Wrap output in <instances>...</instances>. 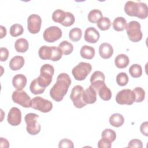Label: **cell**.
<instances>
[{
    "label": "cell",
    "mask_w": 148,
    "mask_h": 148,
    "mask_svg": "<svg viewBox=\"0 0 148 148\" xmlns=\"http://www.w3.org/2000/svg\"><path fill=\"white\" fill-rule=\"evenodd\" d=\"M71 84V80L67 73H61L59 74L57 77L56 84L50 90V95L51 98L57 102L62 101Z\"/></svg>",
    "instance_id": "obj_1"
},
{
    "label": "cell",
    "mask_w": 148,
    "mask_h": 148,
    "mask_svg": "<svg viewBox=\"0 0 148 148\" xmlns=\"http://www.w3.org/2000/svg\"><path fill=\"white\" fill-rule=\"evenodd\" d=\"M54 73V69L51 65L49 64L43 65L40 68V75L36 78L39 85L45 88L49 86L52 81Z\"/></svg>",
    "instance_id": "obj_2"
},
{
    "label": "cell",
    "mask_w": 148,
    "mask_h": 148,
    "mask_svg": "<svg viewBox=\"0 0 148 148\" xmlns=\"http://www.w3.org/2000/svg\"><path fill=\"white\" fill-rule=\"evenodd\" d=\"M39 115L34 113H27L24 117L27 124L26 130L27 132L32 135H37L40 131V124L37 121Z\"/></svg>",
    "instance_id": "obj_3"
},
{
    "label": "cell",
    "mask_w": 148,
    "mask_h": 148,
    "mask_svg": "<svg viewBox=\"0 0 148 148\" xmlns=\"http://www.w3.org/2000/svg\"><path fill=\"white\" fill-rule=\"evenodd\" d=\"M127 34L129 39L133 42H138L142 38V32L140 30V24L136 21H130L126 27Z\"/></svg>",
    "instance_id": "obj_4"
},
{
    "label": "cell",
    "mask_w": 148,
    "mask_h": 148,
    "mask_svg": "<svg viewBox=\"0 0 148 148\" xmlns=\"http://www.w3.org/2000/svg\"><path fill=\"white\" fill-rule=\"evenodd\" d=\"M92 69L90 63L80 62L72 70V73L76 80L82 81L84 80Z\"/></svg>",
    "instance_id": "obj_5"
},
{
    "label": "cell",
    "mask_w": 148,
    "mask_h": 148,
    "mask_svg": "<svg viewBox=\"0 0 148 148\" xmlns=\"http://www.w3.org/2000/svg\"><path fill=\"white\" fill-rule=\"evenodd\" d=\"M30 107L43 113H47L53 108L51 101L40 97H36L31 100Z\"/></svg>",
    "instance_id": "obj_6"
},
{
    "label": "cell",
    "mask_w": 148,
    "mask_h": 148,
    "mask_svg": "<svg viewBox=\"0 0 148 148\" xmlns=\"http://www.w3.org/2000/svg\"><path fill=\"white\" fill-rule=\"evenodd\" d=\"M135 100V94L130 89H123L119 91L116 96V101L120 105H131Z\"/></svg>",
    "instance_id": "obj_7"
},
{
    "label": "cell",
    "mask_w": 148,
    "mask_h": 148,
    "mask_svg": "<svg viewBox=\"0 0 148 148\" xmlns=\"http://www.w3.org/2000/svg\"><path fill=\"white\" fill-rule=\"evenodd\" d=\"M84 91L83 87L80 85H76L72 89L70 98L72 101L73 105L77 108H82L87 105L83 100Z\"/></svg>",
    "instance_id": "obj_8"
},
{
    "label": "cell",
    "mask_w": 148,
    "mask_h": 148,
    "mask_svg": "<svg viewBox=\"0 0 148 148\" xmlns=\"http://www.w3.org/2000/svg\"><path fill=\"white\" fill-rule=\"evenodd\" d=\"M62 35V31L58 27L51 26L45 30L43 34V37L46 42L52 43L60 39Z\"/></svg>",
    "instance_id": "obj_9"
},
{
    "label": "cell",
    "mask_w": 148,
    "mask_h": 148,
    "mask_svg": "<svg viewBox=\"0 0 148 148\" xmlns=\"http://www.w3.org/2000/svg\"><path fill=\"white\" fill-rule=\"evenodd\" d=\"M14 102L21 105L24 108H29L31 98L27 92L24 90H16L13 91L12 95Z\"/></svg>",
    "instance_id": "obj_10"
},
{
    "label": "cell",
    "mask_w": 148,
    "mask_h": 148,
    "mask_svg": "<svg viewBox=\"0 0 148 148\" xmlns=\"http://www.w3.org/2000/svg\"><path fill=\"white\" fill-rule=\"evenodd\" d=\"M42 24L41 17L36 14L29 16L27 19V28L31 34H37L40 29Z\"/></svg>",
    "instance_id": "obj_11"
},
{
    "label": "cell",
    "mask_w": 148,
    "mask_h": 148,
    "mask_svg": "<svg viewBox=\"0 0 148 148\" xmlns=\"http://www.w3.org/2000/svg\"><path fill=\"white\" fill-rule=\"evenodd\" d=\"M105 77L103 72L99 71H95L90 77V86L98 92V90L105 84Z\"/></svg>",
    "instance_id": "obj_12"
},
{
    "label": "cell",
    "mask_w": 148,
    "mask_h": 148,
    "mask_svg": "<svg viewBox=\"0 0 148 148\" xmlns=\"http://www.w3.org/2000/svg\"><path fill=\"white\" fill-rule=\"evenodd\" d=\"M8 122L12 126L18 125L21 121V112L20 110L16 108H12L8 114Z\"/></svg>",
    "instance_id": "obj_13"
},
{
    "label": "cell",
    "mask_w": 148,
    "mask_h": 148,
    "mask_svg": "<svg viewBox=\"0 0 148 148\" xmlns=\"http://www.w3.org/2000/svg\"><path fill=\"white\" fill-rule=\"evenodd\" d=\"M84 40L90 43H95L99 39V32L93 27L86 28L84 32Z\"/></svg>",
    "instance_id": "obj_14"
},
{
    "label": "cell",
    "mask_w": 148,
    "mask_h": 148,
    "mask_svg": "<svg viewBox=\"0 0 148 148\" xmlns=\"http://www.w3.org/2000/svg\"><path fill=\"white\" fill-rule=\"evenodd\" d=\"M83 100L86 104L94 103L97 101V92L90 86L83 93Z\"/></svg>",
    "instance_id": "obj_15"
},
{
    "label": "cell",
    "mask_w": 148,
    "mask_h": 148,
    "mask_svg": "<svg viewBox=\"0 0 148 148\" xmlns=\"http://www.w3.org/2000/svg\"><path fill=\"white\" fill-rule=\"evenodd\" d=\"M99 54L102 58L108 59L113 54V47L108 43H102L99 47Z\"/></svg>",
    "instance_id": "obj_16"
},
{
    "label": "cell",
    "mask_w": 148,
    "mask_h": 148,
    "mask_svg": "<svg viewBox=\"0 0 148 148\" xmlns=\"http://www.w3.org/2000/svg\"><path fill=\"white\" fill-rule=\"evenodd\" d=\"M26 84L27 77L23 74H17L13 77L12 84L18 90H22L25 87Z\"/></svg>",
    "instance_id": "obj_17"
},
{
    "label": "cell",
    "mask_w": 148,
    "mask_h": 148,
    "mask_svg": "<svg viewBox=\"0 0 148 148\" xmlns=\"http://www.w3.org/2000/svg\"><path fill=\"white\" fill-rule=\"evenodd\" d=\"M25 60L23 57L16 56L13 57L9 62V67L13 71L20 69L24 65Z\"/></svg>",
    "instance_id": "obj_18"
},
{
    "label": "cell",
    "mask_w": 148,
    "mask_h": 148,
    "mask_svg": "<svg viewBox=\"0 0 148 148\" xmlns=\"http://www.w3.org/2000/svg\"><path fill=\"white\" fill-rule=\"evenodd\" d=\"M130 60L128 57L124 54H120L114 59V64L116 67L120 69L126 68L129 64Z\"/></svg>",
    "instance_id": "obj_19"
},
{
    "label": "cell",
    "mask_w": 148,
    "mask_h": 148,
    "mask_svg": "<svg viewBox=\"0 0 148 148\" xmlns=\"http://www.w3.org/2000/svg\"><path fill=\"white\" fill-rule=\"evenodd\" d=\"M138 10L137 2L134 1H128L124 5V12L130 16H136Z\"/></svg>",
    "instance_id": "obj_20"
},
{
    "label": "cell",
    "mask_w": 148,
    "mask_h": 148,
    "mask_svg": "<svg viewBox=\"0 0 148 148\" xmlns=\"http://www.w3.org/2000/svg\"><path fill=\"white\" fill-rule=\"evenodd\" d=\"M80 54L82 58L91 60L95 56V49L93 47L88 45H84L80 49Z\"/></svg>",
    "instance_id": "obj_21"
},
{
    "label": "cell",
    "mask_w": 148,
    "mask_h": 148,
    "mask_svg": "<svg viewBox=\"0 0 148 148\" xmlns=\"http://www.w3.org/2000/svg\"><path fill=\"white\" fill-rule=\"evenodd\" d=\"M29 43L28 40L25 38H20L16 40L14 48L17 52L25 53L28 49Z\"/></svg>",
    "instance_id": "obj_22"
},
{
    "label": "cell",
    "mask_w": 148,
    "mask_h": 148,
    "mask_svg": "<svg viewBox=\"0 0 148 148\" xmlns=\"http://www.w3.org/2000/svg\"><path fill=\"white\" fill-rule=\"evenodd\" d=\"M109 121L110 125L113 127H120L123 124L124 119L122 114L117 113L112 114L109 117Z\"/></svg>",
    "instance_id": "obj_23"
},
{
    "label": "cell",
    "mask_w": 148,
    "mask_h": 148,
    "mask_svg": "<svg viewBox=\"0 0 148 148\" xmlns=\"http://www.w3.org/2000/svg\"><path fill=\"white\" fill-rule=\"evenodd\" d=\"M127 20L123 17H117L113 21V28L116 31H122L126 28Z\"/></svg>",
    "instance_id": "obj_24"
},
{
    "label": "cell",
    "mask_w": 148,
    "mask_h": 148,
    "mask_svg": "<svg viewBox=\"0 0 148 148\" xmlns=\"http://www.w3.org/2000/svg\"><path fill=\"white\" fill-rule=\"evenodd\" d=\"M138 10L136 13V16L139 18L145 19L147 17L148 15V8L145 3L138 2Z\"/></svg>",
    "instance_id": "obj_25"
},
{
    "label": "cell",
    "mask_w": 148,
    "mask_h": 148,
    "mask_svg": "<svg viewBox=\"0 0 148 148\" xmlns=\"http://www.w3.org/2000/svg\"><path fill=\"white\" fill-rule=\"evenodd\" d=\"M102 17H103L102 13L98 9H92L88 14V20L92 23H97Z\"/></svg>",
    "instance_id": "obj_26"
},
{
    "label": "cell",
    "mask_w": 148,
    "mask_h": 148,
    "mask_svg": "<svg viewBox=\"0 0 148 148\" xmlns=\"http://www.w3.org/2000/svg\"><path fill=\"white\" fill-rule=\"evenodd\" d=\"M58 47L60 49L62 53L64 55L70 54L73 50V46L72 44L67 40L62 41L59 44Z\"/></svg>",
    "instance_id": "obj_27"
},
{
    "label": "cell",
    "mask_w": 148,
    "mask_h": 148,
    "mask_svg": "<svg viewBox=\"0 0 148 148\" xmlns=\"http://www.w3.org/2000/svg\"><path fill=\"white\" fill-rule=\"evenodd\" d=\"M99 97L104 101H109L112 97V92L104 84L98 91Z\"/></svg>",
    "instance_id": "obj_28"
},
{
    "label": "cell",
    "mask_w": 148,
    "mask_h": 148,
    "mask_svg": "<svg viewBox=\"0 0 148 148\" xmlns=\"http://www.w3.org/2000/svg\"><path fill=\"white\" fill-rule=\"evenodd\" d=\"M51 54V48L47 46H43L40 47L38 51L39 57L42 60H50Z\"/></svg>",
    "instance_id": "obj_29"
},
{
    "label": "cell",
    "mask_w": 148,
    "mask_h": 148,
    "mask_svg": "<svg viewBox=\"0 0 148 148\" xmlns=\"http://www.w3.org/2000/svg\"><path fill=\"white\" fill-rule=\"evenodd\" d=\"M101 137L106 139L110 143L114 142L116 138V134L114 131L112 129L107 128L104 130L101 134Z\"/></svg>",
    "instance_id": "obj_30"
},
{
    "label": "cell",
    "mask_w": 148,
    "mask_h": 148,
    "mask_svg": "<svg viewBox=\"0 0 148 148\" xmlns=\"http://www.w3.org/2000/svg\"><path fill=\"white\" fill-rule=\"evenodd\" d=\"M65 16L66 12H64L61 9H57L53 12L52 14V19L54 22L61 24L64 21Z\"/></svg>",
    "instance_id": "obj_31"
},
{
    "label": "cell",
    "mask_w": 148,
    "mask_h": 148,
    "mask_svg": "<svg viewBox=\"0 0 148 148\" xmlns=\"http://www.w3.org/2000/svg\"><path fill=\"white\" fill-rule=\"evenodd\" d=\"M129 73L134 78L139 77L142 74V66L138 64H132L129 68Z\"/></svg>",
    "instance_id": "obj_32"
},
{
    "label": "cell",
    "mask_w": 148,
    "mask_h": 148,
    "mask_svg": "<svg viewBox=\"0 0 148 148\" xmlns=\"http://www.w3.org/2000/svg\"><path fill=\"white\" fill-rule=\"evenodd\" d=\"M82 35V29L77 27H75L71 29L69 33V39L73 42L79 41L81 39Z\"/></svg>",
    "instance_id": "obj_33"
},
{
    "label": "cell",
    "mask_w": 148,
    "mask_h": 148,
    "mask_svg": "<svg viewBox=\"0 0 148 148\" xmlns=\"http://www.w3.org/2000/svg\"><path fill=\"white\" fill-rule=\"evenodd\" d=\"M29 89L31 92L35 95L42 94L45 90V88H43L39 85L37 82L36 79H35L31 82L29 86Z\"/></svg>",
    "instance_id": "obj_34"
},
{
    "label": "cell",
    "mask_w": 148,
    "mask_h": 148,
    "mask_svg": "<svg viewBox=\"0 0 148 148\" xmlns=\"http://www.w3.org/2000/svg\"><path fill=\"white\" fill-rule=\"evenodd\" d=\"M24 29L23 26L19 24H14L10 28V34L13 37H17L23 34Z\"/></svg>",
    "instance_id": "obj_35"
},
{
    "label": "cell",
    "mask_w": 148,
    "mask_h": 148,
    "mask_svg": "<svg viewBox=\"0 0 148 148\" xmlns=\"http://www.w3.org/2000/svg\"><path fill=\"white\" fill-rule=\"evenodd\" d=\"M98 27L102 31H105L109 29L111 25L110 19L106 17H102L97 23Z\"/></svg>",
    "instance_id": "obj_36"
},
{
    "label": "cell",
    "mask_w": 148,
    "mask_h": 148,
    "mask_svg": "<svg viewBox=\"0 0 148 148\" xmlns=\"http://www.w3.org/2000/svg\"><path fill=\"white\" fill-rule=\"evenodd\" d=\"M135 94L136 102H141L145 99V90L140 87H137L134 88L132 91Z\"/></svg>",
    "instance_id": "obj_37"
},
{
    "label": "cell",
    "mask_w": 148,
    "mask_h": 148,
    "mask_svg": "<svg viewBox=\"0 0 148 148\" xmlns=\"http://www.w3.org/2000/svg\"><path fill=\"white\" fill-rule=\"evenodd\" d=\"M128 76L125 72H120L116 76V82L120 86H124L128 82Z\"/></svg>",
    "instance_id": "obj_38"
},
{
    "label": "cell",
    "mask_w": 148,
    "mask_h": 148,
    "mask_svg": "<svg viewBox=\"0 0 148 148\" xmlns=\"http://www.w3.org/2000/svg\"><path fill=\"white\" fill-rule=\"evenodd\" d=\"M51 54L50 60L53 61H57L60 60L62 57V52L58 47L54 46L51 47Z\"/></svg>",
    "instance_id": "obj_39"
},
{
    "label": "cell",
    "mask_w": 148,
    "mask_h": 148,
    "mask_svg": "<svg viewBox=\"0 0 148 148\" xmlns=\"http://www.w3.org/2000/svg\"><path fill=\"white\" fill-rule=\"evenodd\" d=\"M75 18L73 14L69 12H66V16L64 21L61 24L64 27H69L75 22Z\"/></svg>",
    "instance_id": "obj_40"
},
{
    "label": "cell",
    "mask_w": 148,
    "mask_h": 148,
    "mask_svg": "<svg viewBox=\"0 0 148 148\" xmlns=\"http://www.w3.org/2000/svg\"><path fill=\"white\" fill-rule=\"evenodd\" d=\"M74 147V145L72 140L67 139L64 138L61 139L58 144V147H68V148H73Z\"/></svg>",
    "instance_id": "obj_41"
},
{
    "label": "cell",
    "mask_w": 148,
    "mask_h": 148,
    "mask_svg": "<svg viewBox=\"0 0 148 148\" xmlns=\"http://www.w3.org/2000/svg\"><path fill=\"white\" fill-rule=\"evenodd\" d=\"M128 147H137L142 148L143 144L140 140L138 139H133L131 140L128 145Z\"/></svg>",
    "instance_id": "obj_42"
},
{
    "label": "cell",
    "mask_w": 148,
    "mask_h": 148,
    "mask_svg": "<svg viewBox=\"0 0 148 148\" xmlns=\"http://www.w3.org/2000/svg\"><path fill=\"white\" fill-rule=\"evenodd\" d=\"M9 51L6 47L0 48V60L1 61H5L9 57Z\"/></svg>",
    "instance_id": "obj_43"
},
{
    "label": "cell",
    "mask_w": 148,
    "mask_h": 148,
    "mask_svg": "<svg viewBox=\"0 0 148 148\" xmlns=\"http://www.w3.org/2000/svg\"><path fill=\"white\" fill-rule=\"evenodd\" d=\"M111 146L112 143L103 138H101L98 142V148H110Z\"/></svg>",
    "instance_id": "obj_44"
},
{
    "label": "cell",
    "mask_w": 148,
    "mask_h": 148,
    "mask_svg": "<svg viewBox=\"0 0 148 148\" xmlns=\"http://www.w3.org/2000/svg\"><path fill=\"white\" fill-rule=\"evenodd\" d=\"M140 131L141 133L146 136H148V123L147 121L143 122L140 126Z\"/></svg>",
    "instance_id": "obj_45"
},
{
    "label": "cell",
    "mask_w": 148,
    "mask_h": 148,
    "mask_svg": "<svg viewBox=\"0 0 148 148\" xmlns=\"http://www.w3.org/2000/svg\"><path fill=\"white\" fill-rule=\"evenodd\" d=\"M0 140H1V147L8 148L9 147V143L7 139L1 137Z\"/></svg>",
    "instance_id": "obj_46"
},
{
    "label": "cell",
    "mask_w": 148,
    "mask_h": 148,
    "mask_svg": "<svg viewBox=\"0 0 148 148\" xmlns=\"http://www.w3.org/2000/svg\"><path fill=\"white\" fill-rule=\"evenodd\" d=\"M1 29V38H3L6 35V29L5 27L2 25H0Z\"/></svg>",
    "instance_id": "obj_47"
}]
</instances>
